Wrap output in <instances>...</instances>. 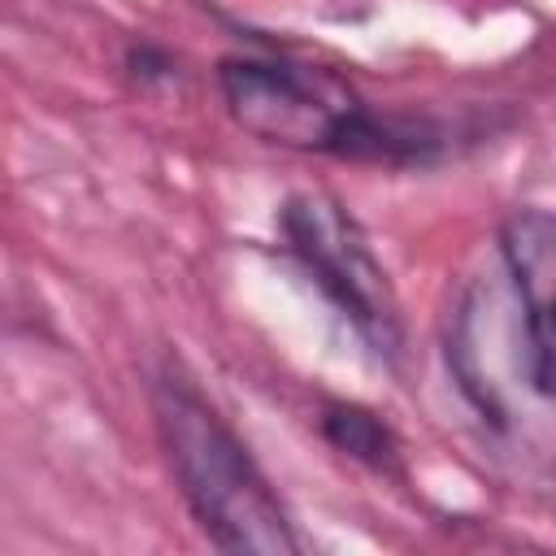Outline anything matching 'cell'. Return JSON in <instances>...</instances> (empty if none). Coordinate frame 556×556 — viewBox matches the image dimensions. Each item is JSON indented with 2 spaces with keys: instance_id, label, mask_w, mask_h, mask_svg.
<instances>
[{
  "instance_id": "8992f818",
  "label": "cell",
  "mask_w": 556,
  "mask_h": 556,
  "mask_svg": "<svg viewBox=\"0 0 556 556\" xmlns=\"http://www.w3.org/2000/svg\"><path fill=\"white\" fill-rule=\"evenodd\" d=\"M126 70L139 87H156V83H174L178 78V61L156 48V43H130L126 48Z\"/></svg>"
},
{
  "instance_id": "6da1fadb",
  "label": "cell",
  "mask_w": 556,
  "mask_h": 556,
  "mask_svg": "<svg viewBox=\"0 0 556 556\" xmlns=\"http://www.w3.org/2000/svg\"><path fill=\"white\" fill-rule=\"evenodd\" d=\"M217 87L230 117L248 135L278 148L378 165H426L447 148L443 126L426 117L374 113L343 74L300 56H222Z\"/></svg>"
},
{
  "instance_id": "277c9868",
  "label": "cell",
  "mask_w": 556,
  "mask_h": 556,
  "mask_svg": "<svg viewBox=\"0 0 556 556\" xmlns=\"http://www.w3.org/2000/svg\"><path fill=\"white\" fill-rule=\"evenodd\" d=\"M500 256L521 304L526 382L539 395H556V213H508L500 226Z\"/></svg>"
},
{
  "instance_id": "7a4b0ae2",
  "label": "cell",
  "mask_w": 556,
  "mask_h": 556,
  "mask_svg": "<svg viewBox=\"0 0 556 556\" xmlns=\"http://www.w3.org/2000/svg\"><path fill=\"white\" fill-rule=\"evenodd\" d=\"M152 413L174 482L213 547L239 556L300 552V534L248 443L174 361H165L152 378Z\"/></svg>"
},
{
  "instance_id": "5b68a950",
  "label": "cell",
  "mask_w": 556,
  "mask_h": 556,
  "mask_svg": "<svg viewBox=\"0 0 556 556\" xmlns=\"http://www.w3.org/2000/svg\"><path fill=\"white\" fill-rule=\"evenodd\" d=\"M317 426H321L326 443L339 447L343 456H352V460H361V465H369L378 473H395L400 469V443H395V434L387 430V421L378 413L334 400V404L321 408Z\"/></svg>"
},
{
  "instance_id": "3957f363",
  "label": "cell",
  "mask_w": 556,
  "mask_h": 556,
  "mask_svg": "<svg viewBox=\"0 0 556 556\" xmlns=\"http://www.w3.org/2000/svg\"><path fill=\"white\" fill-rule=\"evenodd\" d=\"M278 235L300 274L352 326V334L387 365L400 361L404 321L395 287L374 256L361 222L326 191H295L278 208Z\"/></svg>"
}]
</instances>
